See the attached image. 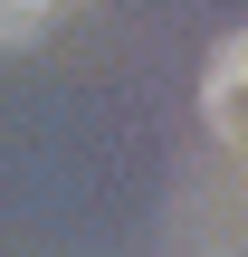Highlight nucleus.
Here are the masks:
<instances>
[{"label":"nucleus","mask_w":248,"mask_h":257,"mask_svg":"<svg viewBox=\"0 0 248 257\" xmlns=\"http://www.w3.org/2000/svg\"><path fill=\"white\" fill-rule=\"evenodd\" d=\"M48 19H57V0H0V48H29Z\"/></svg>","instance_id":"obj_1"}]
</instances>
